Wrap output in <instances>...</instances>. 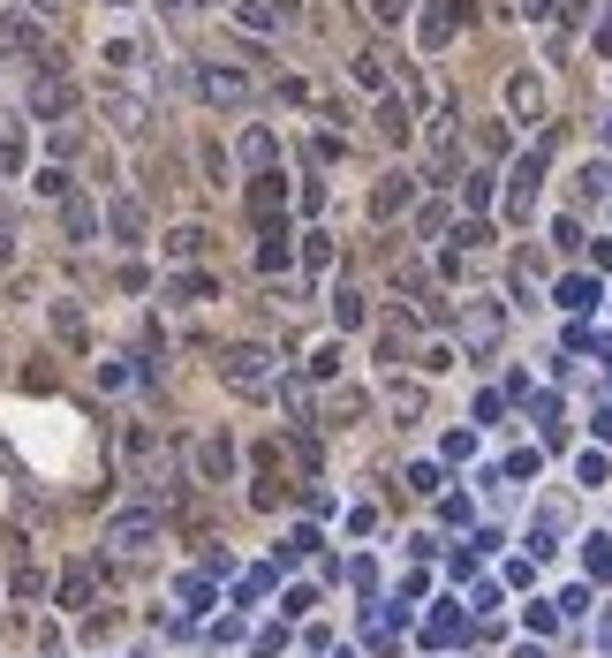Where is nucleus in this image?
Listing matches in <instances>:
<instances>
[{
    "label": "nucleus",
    "mask_w": 612,
    "mask_h": 658,
    "mask_svg": "<svg viewBox=\"0 0 612 658\" xmlns=\"http://www.w3.org/2000/svg\"><path fill=\"white\" fill-rule=\"evenodd\" d=\"M220 379L235 386L242 401H265V394H280V356L257 348V341H242V348H227V356H220Z\"/></svg>",
    "instance_id": "f257e3e1"
},
{
    "label": "nucleus",
    "mask_w": 612,
    "mask_h": 658,
    "mask_svg": "<svg viewBox=\"0 0 612 658\" xmlns=\"http://www.w3.org/2000/svg\"><path fill=\"white\" fill-rule=\"evenodd\" d=\"M121 462H129V477L144 492H167V439L152 424H121Z\"/></svg>",
    "instance_id": "f03ea898"
},
{
    "label": "nucleus",
    "mask_w": 612,
    "mask_h": 658,
    "mask_svg": "<svg viewBox=\"0 0 612 658\" xmlns=\"http://www.w3.org/2000/svg\"><path fill=\"white\" fill-rule=\"evenodd\" d=\"M499 326H507V318H499L492 295H469V303L454 311V333H461V348H469V356H492V348H499Z\"/></svg>",
    "instance_id": "7ed1b4c3"
},
{
    "label": "nucleus",
    "mask_w": 612,
    "mask_h": 658,
    "mask_svg": "<svg viewBox=\"0 0 612 658\" xmlns=\"http://www.w3.org/2000/svg\"><path fill=\"white\" fill-rule=\"evenodd\" d=\"M106 545H114V553H152V545H159V515H152V507H129V515H114V522H106Z\"/></svg>",
    "instance_id": "20e7f679"
},
{
    "label": "nucleus",
    "mask_w": 612,
    "mask_h": 658,
    "mask_svg": "<svg viewBox=\"0 0 612 658\" xmlns=\"http://www.w3.org/2000/svg\"><path fill=\"white\" fill-rule=\"evenodd\" d=\"M31 114H38V122H61V114H76V84H68L61 69H38V84H31Z\"/></svg>",
    "instance_id": "39448f33"
},
{
    "label": "nucleus",
    "mask_w": 612,
    "mask_h": 658,
    "mask_svg": "<svg viewBox=\"0 0 612 658\" xmlns=\"http://www.w3.org/2000/svg\"><path fill=\"white\" fill-rule=\"evenodd\" d=\"M197 91H204V106H250L257 99V84L242 69H197Z\"/></svg>",
    "instance_id": "423d86ee"
},
{
    "label": "nucleus",
    "mask_w": 612,
    "mask_h": 658,
    "mask_svg": "<svg viewBox=\"0 0 612 658\" xmlns=\"http://www.w3.org/2000/svg\"><path fill=\"white\" fill-rule=\"evenodd\" d=\"M99 106L114 114V129H121V137H144V129H152V106L136 99V91H121V84H106V91H99Z\"/></svg>",
    "instance_id": "0eeeda50"
},
{
    "label": "nucleus",
    "mask_w": 612,
    "mask_h": 658,
    "mask_svg": "<svg viewBox=\"0 0 612 658\" xmlns=\"http://www.w3.org/2000/svg\"><path fill=\"white\" fill-rule=\"evenodd\" d=\"M0 53H8V61H38V23L31 16H0Z\"/></svg>",
    "instance_id": "6e6552de"
},
{
    "label": "nucleus",
    "mask_w": 612,
    "mask_h": 658,
    "mask_svg": "<svg viewBox=\"0 0 612 658\" xmlns=\"http://www.w3.org/2000/svg\"><path fill=\"white\" fill-rule=\"evenodd\" d=\"M227 469H235V447H227V439H197V477L204 485H227Z\"/></svg>",
    "instance_id": "1a4fd4ad"
},
{
    "label": "nucleus",
    "mask_w": 612,
    "mask_h": 658,
    "mask_svg": "<svg viewBox=\"0 0 612 658\" xmlns=\"http://www.w3.org/2000/svg\"><path fill=\"white\" fill-rule=\"evenodd\" d=\"M461 16H469V0H439V8H431V23H424V46H446Z\"/></svg>",
    "instance_id": "9d476101"
},
{
    "label": "nucleus",
    "mask_w": 612,
    "mask_h": 658,
    "mask_svg": "<svg viewBox=\"0 0 612 658\" xmlns=\"http://www.w3.org/2000/svg\"><path fill=\"white\" fill-rule=\"evenodd\" d=\"M408 197H416V190H408V174H386V182H378V197H371V220H393Z\"/></svg>",
    "instance_id": "9b49d317"
},
{
    "label": "nucleus",
    "mask_w": 612,
    "mask_h": 658,
    "mask_svg": "<svg viewBox=\"0 0 612 658\" xmlns=\"http://www.w3.org/2000/svg\"><path fill=\"white\" fill-rule=\"evenodd\" d=\"M507 106H514V114H544V84H537V76H514V84H507Z\"/></svg>",
    "instance_id": "f8f14e48"
},
{
    "label": "nucleus",
    "mask_w": 612,
    "mask_h": 658,
    "mask_svg": "<svg viewBox=\"0 0 612 658\" xmlns=\"http://www.w3.org/2000/svg\"><path fill=\"white\" fill-rule=\"evenodd\" d=\"M280 197H288V190H280V174H265V182L250 190V220H272V212H280Z\"/></svg>",
    "instance_id": "ddd939ff"
},
{
    "label": "nucleus",
    "mask_w": 612,
    "mask_h": 658,
    "mask_svg": "<svg viewBox=\"0 0 612 658\" xmlns=\"http://www.w3.org/2000/svg\"><path fill=\"white\" fill-rule=\"evenodd\" d=\"M68 235H76V243H91V235H99V212H91L84 197H68Z\"/></svg>",
    "instance_id": "4468645a"
},
{
    "label": "nucleus",
    "mask_w": 612,
    "mask_h": 658,
    "mask_svg": "<svg viewBox=\"0 0 612 658\" xmlns=\"http://www.w3.org/2000/svg\"><path fill=\"white\" fill-rule=\"evenodd\" d=\"M114 235H121V243H144V212H136L129 197L114 205Z\"/></svg>",
    "instance_id": "2eb2a0df"
},
{
    "label": "nucleus",
    "mask_w": 612,
    "mask_h": 658,
    "mask_svg": "<svg viewBox=\"0 0 612 658\" xmlns=\"http://www.w3.org/2000/svg\"><path fill=\"white\" fill-rule=\"evenodd\" d=\"M356 84L363 91H386V53H356Z\"/></svg>",
    "instance_id": "dca6fc26"
},
{
    "label": "nucleus",
    "mask_w": 612,
    "mask_h": 658,
    "mask_svg": "<svg viewBox=\"0 0 612 658\" xmlns=\"http://www.w3.org/2000/svg\"><path fill=\"white\" fill-rule=\"evenodd\" d=\"M167 250H174V258H197V250H204V227H174Z\"/></svg>",
    "instance_id": "f3484780"
},
{
    "label": "nucleus",
    "mask_w": 612,
    "mask_h": 658,
    "mask_svg": "<svg viewBox=\"0 0 612 658\" xmlns=\"http://www.w3.org/2000/svg\"><path fill=\"white\" fill-rule=\"evenodd\" d=\"M378 122H386V137H408V106L386 99V106H378Z\"/></svg>",
    "instance_id": "a211bd4d"
},
{
    "label": "nucleus",
    "mask_w": 612,
    "mask_h": 658,
    "mask_svg": "<svg viewBox=\"0 0 612 658\" xmlns=\"http://www.w3.org/2000/svg\"><path fill=\"white\" fill-rule=\"evenodd\" d=\"M23 167V144H16V129H0V174H16Z\"/></svg>",
    "instance_id": "6ab92c4d"
},
{
    "label": "nucleus",
    "mask_w": 612,
    "mask_h": 658,
    "mask_svg": "<svg viewBox=\"0 0 612 658\" xmlns=\"http://www.w3.org/2000/svg\"><path fill=\"white\" fill-rule=\"evenodd\" d=\"M371 16H378V23H401V16H408V0H371Z\"/></svg>",
    "instance_id": "aec40b11"
},
{
    "label": "nucleus",
    "mask_w": 612,
    "mask_h": 658,
    "mask_svg": "<svg viewBox=\"0 0 612 658\" xmlns=\"http://www.w3.org/2000/svg\"><path fill=\"white\" fill-rule=\"evenodd\" d=\"M167 8H174V16H197V8H204V0H167Z\"/></svg>",
    "instance_id": "412c9836"
},
{
    "label": "nucleus",
    "mask_w": 612,
    "mask_h": 658,
    "mask_svg": "<svg viewBox=\"0 0 612 658\" xmlns=\"http://www.w3.org/2000/svg\"><path fill=\"white\" fill-rule=\"evenodd\" d=\"M31 8H38V16H61V8H68V0H31Z\"/></svg>",
    "instance_id": "4be33fe9"
}]
</instances>
